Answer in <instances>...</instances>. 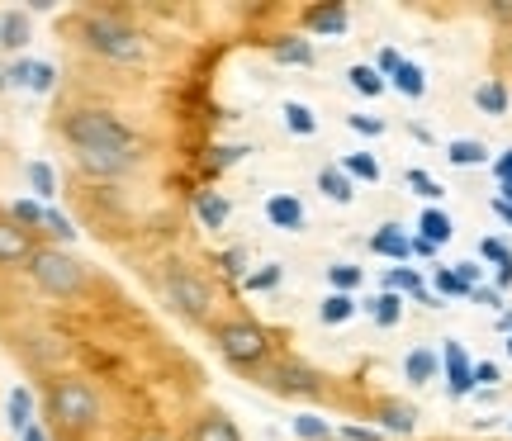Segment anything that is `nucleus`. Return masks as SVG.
I'll return each mask as SVG.
<instances>
[{"instance_id":"obj_31","label":"nucleus","mask_w":512,"mask_h":441,"mask_svg":"<svg viewBox=\"0 0 512 441\" xmlns=\"http://www.w3.org/2000/svg\"><path fill=\"white\" fill-rule=\"evenodd\" d=\"M432 294H437V299H470V285H465L456 271H446V266H441L437 276H432Z\"/></svg>"},{"instance_id":"obj_54","label":"nucleus","mask_w":512,"mask_h":441,"mask_svg":"<svg viewBox=\"0 0 512 441\" xmlns=\"http://www.w3.org/2000/svg\"><path fill=\"white\" fill-rule=\"evenodd\" d=\"M19 441H48V432H43V427H29V432H24V437H19Z\"/></svg>"},{"instance_id":"obj_34","label":"nucleus","mask_w":512,"mask_h":441,"mask_svg":"<svg viewBox=\"0 0 512 441\" xmlns=\"http://www.w3.org/2000/svg\"><path fill=\"white\" fill-rule=\"evenodd\" d=\"M328 285H332V294H351L361 285V266H347V261L328 266Z\"/></svg>"},{"instance_id":"obj_26","label":"nucleus","mask_w":512,"mask_h":441,"mask_svg":"<svg viewBox=\"0 0 512 441\" xmlns=\"http://www.w3.org/2000/svg\"><path fill=\"white\" fill-rule=\"evenodd\" d=\"M475 105L484 114H508V86H503V81H484L475 91Z\"/></svg>"},{"instance_id":"obj_13","label":"nucleus","mask_w":512,"mask_h":441,"mask_svg":"<svg viewBox=\"0 0 512 441\" xmlns=\"http://www.w3.org/2000/svg\"><path fill=\"white\" fill-rule=\"evenodd\" d=\"M370 252H375V257H389V261H408L413 257V238L403 233L399 223H384L380 233L370 238Z\"/></svg>"},{"instance_id":"obj_57","label":"nucleus","mask_w":512,"mask_h":441,"mask_svg":"<svg viewBox=\"0 0 512 441\" xmlns=\"http://www.w3.org/2000/svg\"><path fill=\"white\" fill-rule=\"evenodd\" d=\"M498 328H503V332H512V304H508V313L498 318Z\"/></svg>"},{"instance_id":"obj_30","label":"nucleus","mask_w":512,"mask_h":441,"mask_svg":"<svg viewBox=\"0 0 512 441\" xmlns=\"http://www.w3.org/2000/svg\"><path fill=\"white\" fill-rule=\"evenodd\" d=\"M342 171H347L351 181H380V162H375V157H370V152H351L347 162H342Z\"/></svg>"},{"instance_id":"obj_42","label":"nucleus","mask_w":512,"mask_h":441,"mask_svg":"<svg viewBox=\"0 0 512 441\" xmlns=\"http://www.w3.org/2000/svg\"><path fill=\"white\" fill-rule=\"evenodd\" d=\"M408 190H413V195H422V200H441V195H446V190H441L427 171H408Z\"/></svg>"},{"instance_id":"obj_48","label":"nucleus","mask_w":512,"mask_h":441,"mask_svg":"<svg viewBox=\"0 0 512 441\" xmlns=\"http://www.w3.org/2000/svg\"><path fill=\"white\" fill-rule=\"evenodd\" d=\"M479 271H484V266H479V261H460V266H456V276L465 280V285H470V290H475V285H479Z\"/></svg>"},{"instance_id":"obj_24","label":"nucleus","mask_w":512,"mask_h":441,"mask_svg":"<svg viewBox=\"0 0 512 441\" xmlns=\"http://www.w3.org/2000/svg\"><path fill=\"white\" fill-rule=\"evenodd\" d=\"M285 129H290L294 138H313V133H318V114H313L309 105L290 100V105H285Z\"/></svg>"},{"instance_id":"obj_37","label":"nucleus","mask_w":512,"mask_h":441,"mask_svg":"<svg viewBox=\"0 0 512 441\" xmlns=\"http://www.w3.org/2000/svg\"><path fill=\"white\" fill-rule=\"evenodd\" d=\"M43 233H48L53 242H76L72 219H67V214H57V209H48V214H43Z\"/></svg>"},{"instance_id":"obj_15","label":"nucleus","mask_w":512,"mask_h":441,"mask_svg":"<svg viewBox=\"0 0 512 441\" xmlns=\"http://www.w3.org/2000/svg\"><path fill=\"white\" fill-rule=\"evenodd\" d=\"M266 219H271L275 228L294 233V228H304V204L294 200V195H271V200H266Z\"/></svg>"},{"instance_id":"obj_52","label":"nucleus","mask_w":512,"mask_h":441,"mask_svg":"<svg viewBox=\"0 0 512 441\" xmlns=\"http://www.w3.org/2000/svg\"><path fill=\"white\" fill-rule=\"evenodd\" d=\"M494 176H498V181H512V152L494 162Z\"/></svg>"},{"instance_id":"obj_29","label":"nucleus","mask_w":512,"mask_h":441,"mask_svg":"<svg viewBox=\"0 0 512 441\" xmlns=\"http://www.w3.org/2000/svg\"><path fill=\"white\" fill-rule=\"evenodd\" d=\"M29 185H34L38 204H43V200H53V195H57V171H53L48 162H29Z\"/></svg>"},{"instance_id":"obj_49","label":"nucleus","mask_w":512,"mask_h":441,"mask_svg":"<svg viewBox=\"0 0 512 441\" xmlns=\"http://www.w3.org/2000/svg\"><path fill=\"white\" fill-rule=\"evenodd\" d=\"M475 385H498V366H494V361H479V366H475Z\"/></svg>"},{"instance_id":"obj_16","label":"nucleus","mask_w":512,"mask_h":441,"mask_svg":"<svg viewBox=\"0 0 512 441\" xmlns=\"http://www.w3.org/2000/svg\"><path fill=\"white\" fill-rule=\"evenodd\" d=\"M318 190H323L332 204H351V200H356V181H351L342 166H323V171H318Z\"/></svg>"},{"instance_id":"obj_41","label":"nucleus","mask_w":512,"mask_h":441,"mask_svg":"<svg viewBox=\"0 0 512 441\" xmlns=\"http://www.w3.org/2000/svg\"><path fill=\"white\" fill-rule=\"evenodd\" d=\"M479 257L494 261L498 271H503V266H512V247H508V242H498V238H484V242H479Z\"/></svg>"},{"instance_id":"obj_50","label":"nucleus","mask_w":512,"mask_h":441,"mask_svg":"<svg viewBox=\"0 0 512 441\" xmlns=\"http://www.w3.org/2000/svg\"><path fill=\"white\" fill-rule=\"evenodd\" d=\"M484 10H489V19H498V24H512V5H508V0H489Z\"/></svg>"},{"instance_id":"obj_43","label":"nucleus","mask_w":512,"mask_h":441,"mask_svg":"<svg viewBox=\"0 0 512 441\" xmlns=\"http://www.w3.org/2000/svg\"><path fill=\"white\" fill-rule=\"evenodd\" d=\"M29 76H34V57H15V62L5 67V81L19 86V91H29Z\"/></svg>"},{"instance_id":"obj_3","label":"nucleus","mask_w":512,"mask_h":441,"mask_svg":"<svg viewBox=\"0 0 512 441\" xmlns=\"http://www.w3.org/2000/svg\"><path fill=\"white\" fill-rule=\"evenodd\" d=\"M214 347L233 370H266L271 361V337L252 318H228L214 328Z\"/></svg>"},{"instance_id":"obj_55","label":"nucleus","mask_w":512,"mask_h":441,"mask_svg":"<svg viewBox=\"0 0 512 441\" xmlns=\"http://www.w3.org/2000/svg\"><path fill=\"white\" fill-rule=\"evenodd\" d=\"M498 200L512 204V181H498Z\"/></svg>"},{"instance_id":"obj_32","label":"nucleus","mask_w":512,"mask_h":441,"mask_svg":"<svg viewBox=\"0 0 512 441\" xmlns=\"http://www.w3.org/2000/svg\"><path fill=\"white\" fill-rule=\"evenodd\" d=\"M43 214H48V204H38V200H15L10 204V219L19 223V228H43Z\"/></svg>"},{"instance_id":"obj_12","label":"nucleus","mask_w":512,"mask_h":441,"mask_svg":"<svg viewBox=\"0 0 512 441\" xmlns=\"http://www.w3.org/2000/svg\"><path fill=\"white\" fill-rule=\"evenodd\" d=\"M190 441H242V432H238V423H233L228 413L209 408V413H200V418H195V427H190Z\"/></svg>"},{"instance_id":"obj_9","label":"nucleus","mask_w":512,"mask_h":441,"mask_svg":"<svg viewBox=\"0 0 512 441\" xmlns=\"http://www.w3.org/2000/svg\"><path fill=\"white\" fill-rule=\"evenodd\" d=\"M34 257V238H29V228H19L15 219H0V266H29Z\"/></svg>"},{"instance_id":"obj_18","label":"nucleus","mask_w":512,"mask_h":441,"mask_svg":"<svg viewBox=\"0 0 512 441\" xmlns=\"http://www.w3.org/2000/svg\"><path fill=\"white\" fill-rule=\"evenodd\" d=\"M380 427H384V432H399V437H408V432L418 427V408L399 404V399H384V404H380Z\"/></svg>"},{"instance_id":"obj_59","label":"nucleus","mask_w":512,"mask_h":441,"mask_svg":"<svg viewBox=\"0 0 512 441\" xmlns=\"http://www.w3.org/2000/svg\"><path fill=\"white\" fill-rule=\"evenodd\" d=\"M143 441H171V437H143Z\"/></svg>"},{"instance_id":"obj_11","label":"nucleus","mask_w":512,"mask_h":441,"mask_svg":"<svg viewBox=\"0 0 512 441\" xmlns=\"http://www.w3.org/2000/svg\"><path fill=\"white\" fill-rule=\"evenodd\" d=\"M446 389H451V399L475 394V366H470V356L460 351V342H446Z\"/></svg>"},{"instance_id":"obj_25","label":"nucleus","mask_w":512,"mask_h":441,"mask_svg":"<svg viewBox=\"0 0 512 441\" xmlns=\"http://www.w3.org/2000/svg\"><path fill=\"white\" fill-rule=\"evenodd\" d=\"M446 157L456 166H484L489 162V147L479 143V138H456V143L446 147Z\"/></svg>"},{"instance_id":"obj_35","label":"nucleus","mask_w":512,"mask_h":441,"mask_svg":"<svg viewBox=\"0 0 512 441\" xmlns=\"http://www.w3.org/2000/svg\"><path fill=\"white\" fill-rule=\"evenodd\" d=\"M294 437L299 441H328L332 427L323 423V418H313V413H299V418H294Z\"/></svg>"},{"instance_id":"obj_1","label":"nucleus","mask_w":512,"mask_h":441,"mask_svg":"<svg viewBox=\"0 0 512 441\" xmlns=\"http://www.w3.org/2000/svg\"><path fill=\"white\" fill-rule=\"evenodd\" d=\"M76 34H81V43H86L95 57L119 62V67H143L147 57H152L147 38L138 34L133 24H124L119 15H105V10H91V15L76 19Z\"/></svg>"},{"instance_id":"obj_28","label":"nucleus","mask_w":512,"mask_h":441,"mask_svg":"<svg viewBox=\"0 0 512 441\" xmlns=\"http://www.w3.org/2000/svg\"><path fill=\"white\" fill-rule=\"evenodd\" d=\"M351 313H356V299H351V294H328L323 309H318V318H323L328 328H337V323H347Z\"/></svg>"},{"instance_id":"obj_10","label":"nucleus","mask_w":512,"mask_h":441,"mask_svg":"<svg viewBox=\"0 0 512 441\" xmlns=\"http://www.w3.org/2000/svg\"><path fill=\"white\" fill-rule=\"evenodd\" d=\"M347 24H351V15H347V5H342V0H328V5L304 10V29H309V34L337 38V34H347Z\"/></svg>"},{"instance_id":"obj_38","label":"nucleus","mask_w":512,"mask_h":441,"mask_svg":"<svg viewBox=\"0 0 512 441\" xmlns=\"http://www.w3.org/2000/svg\"><path fill=\"white\" fill-rule=\"evenodd\" d=\"M219 271H223V276H233V280L247 276V247H223V252H219Z\"/></svg>"},{"instance_id":"obj_40","label":"nucleus","mask_w":512,"mask_h":441,"mask_svg":"<svg viewBox=\"0 0 512 441\" xmlns=\"http://www.w3.org/2000/svg\"><path fill=\"white\" fill-rule=\"evenodd\" d=\"M252 147H242V143H233V147H214L209 152V171H228V166H238L242 157H247Z\"/></svg>"},{"instance_id":"obj_27","label":"nucleus","mask_w":512,"mask_h":441,"mask_svg":"<svg viewBox=\"0 0 512 441\" xmlns=\"http://www.w3.org/2000/svg\"><path fill=\"white\" fill-rule=\"evenodd\" d=\"M347 76H351V86H356L361 95H370V100H375V95H384V86H389V81H384V76L375 72L370 62H356V67H351Z\"/></svg>"},{"instance_id":"obj_5","label":"nucleus","mask_w":512,"mask_h":441,"mask_svg":"<svg viewBox=\"0 0 512 441\" xmlns=\"http://www.w3.org/2000/svg\"><path fill=\"white\" fill-rule=\"evenodd\" d=\"M48 418H53L62 432H91L100 423V394H95L86 380H53L48 389Z\"/></svg>"},{"instance_id":"obj_14","label":"nucleus","mask_w":512,"mask_h":441,"mask_svg":"<svg viewBox=\"0 0 512 441\" xmlns=\"http://www.w3.org/2000/svg\"><path fill=\"white\" fill-rule=\"evenodd\" d=\"M228 214H233L228 195H219V190H200V195H195V219H200V228L219 233L223 223H228Z\"/></svg>"},{"instance_id":"obj_36","label":"nucleus","mask_w":512,"mask_h":441,"mask_svg":"<svg viewBox=\"0 0 512 441\" xmlns=\"http://www.w3.org/2000/svg\"><path fill=\"white\" fill-rule=\"evenodd\" d=\"M280 276H285L280 266H261V271H247V276H242V290H252V294L275 290V285H280Z\"/></svg>"},{"instance_id":"obj_2","label":"nucleus","mask_w":512,"mask_h":441,"mask_svg":"<svg viewBox=\"0 0 512 441\" xmlns=\"http://www.w3.org/2000/svg\"><path fill=\"white\" fill-rule=\"evenodd\" d=\"M62 138L76 147V152H86V147H105V152H133V157H143V138L138 129H128L124 119L114 110H100V105H81L62 119Z\"/></svg>"},{"instance_id":"obj_60","label":"nucleus","mask_w":512,"mask_h":441,"mask_svg":"<svg viewBox=\"0 0 512 441\" xmlns=\"http://www.w3.org/2000/svg\"><path fill=\"white\" fill-rule=\"evenodd\" d=\"M508 356H512V337H508Z\"/></svg>"},{"instance_id":"obj_6","label":"nucleus","mask_w":512,"mask_h":441,"mask_svg":"<svg viewBox=\"0 0 512 441\" xmlns=\"http://www.w3.org/2000/svg\"><path fill=\"white\" fill-rule=\"evenodd\" d=\"M162 299L171 304V309L181 313L185 323H204L209 313H214V285L195 271V266H171L162 276Z\"/></svg>"},{"instance_id":"obj_53","label":"nucleus","mask_w":512,"mask_h":441,"mask_svg":"<svg viewBox=\"0 0 512 441\" xmlns=\"http://www.w3.org/2000/svg\"><path fill=\"white\" fill-rule=\"evenodd\" d=\"M494 214H498V219H503V223H512V204H503V200H494Z\"/></svg>"},{"instance_id":"obj_58","label":"nucleus","mask_w":512,"mask_h":441,"mask_svg":"<svg viewBox=\"0 0 512 441\" xmlns=\"http://www.w3.org/2000/svg\"><path fill=\"white\" fill-rule=\"evenodd\" d=\"M0 91H10V81H5V67H0Z\"/></svg>"},{"instance_id":"obj_22","label":"nucleus","mask_w":512,"mask_h":441,"mask_svg":"<svg viewBox=\"0 0 512 441\" xmlns=\"http://www.w3.org/2000/svg\"><path fill=\"white\" fill-rule=\"evenodd\" d=\"M437 356L432 351H408V361H403V375H408V385H427V380H437Z\"/></svg>"},{"instance_id":"obj_19","label":"nucleus","mask_w":512,"mask_h":441,"mask_svg":"<svg viewBox=\"0 0 512 441\" xmlns=\"http://www.w3.org/2000/svg\"><path fill=\"white\" fill-rule=\"evenodd\" d=\"M271 57L280 67H313V43L309 38H275Z\"/></svg>"},{"instance_id":"obj_44","label":"nucleus","mask_w":512,"mask_h":441,"mask_svg":"<svg viewBox=\"0 0 512 441\" xmlns=\"http://www.w3.org/2000/svg\"><path fill=\"white\" fill-rule=\"evenodd\" d=\"M470 299H475V304H484V309H503V313H508L503 290H494V285H475V290H470Z\"/></svg>"},{"instance_id":"obj_47","label":"nucleus","mask_w":512,"mask_h":441,"mask_svg":"<svg viewBox=\"0 0 512 441\" xmlns=\"http://www.w3.org/2000/svg\"><path fill=\"white\" fill-rule=\"evenodd\" d=\"M342 441H384V432H375V427H342Z\"/></svg>"},{"instance_id":"obj_20","label":"nucleus","mask_w":512,"mask_h":441,"mask_svg":"<svg viewBox=\"0 0 512 441\" xmlns=\"http://www.w3.org/2000/svg\"><path fill=\"white\" fill-rule=\"evenodd\" d=\"M5 418H10V427H15L19 437L34 427V394L19 385V389H10V399H5Z\"/></svg>"},{"instance_id":"obj_17","label":"nucleus","mask_w":512,"mask_h":441,"mask_svg":"<svg viewBox=\"0 0 512 441\" xmlns=\"http://www.w3.org/2000/svg\"><path fill=\"white\" fill-rule=\"evenodd\" d=\"M24 43H29V15L24 10H0V48L19 53Z\"/></svg>"},{"instance_id":"obj_23","label":"nucleus","mask_w":512,"mask_h":441,"mask_svg":"<svg viewBox=\"0 0 512 441\" xmlns=\"http://www.w3.org/2000/svg\"><path fill=\"white\" fill-rule=\"evenodd\" d=\"M418 238L427 242H451V214L446 209H422V219H418Z\"/></svg>"},{"instance_id":"obj_56","label":"nucleus","mask_w":512,"mask_h":441,"mask_svg":"<svg viewBox=\"0 0 512 441\" xmlns=\"http://www.w3.org/2000/svg\"><path fill=\"white\" fill-rule=\"evenodd\" d=\"M512 285V266H503V271H498V290H508Z\"/></svg>"},{"instance_id":"obj_51","label":"nucleus","mask_w":512,"mask_h":441,"mask_svg":"<svg viewBox=\"0 0 512 441\" xmlns=\"http://www.w3.org/2000/svg\"><path fill=\"white\" fill-rule=\"evenodd\" d=\"M413 257H437V242H427V238H413Z\"/></svg>"},{"instance_id":"obj_39","label":"nucleus","mask_w":512,"mask_h":441,"mask_svg":"<svg viewBox=\"0 0 512 441\" xmlns=\"http://www.w3.org/2000/svg\"><path fill=\"white\" fill-rule=\"evenodd\" d=\"M29 91H34V95H53L57 91V67H53V62H34Z\"/></svg>"},{"instance_id":"obj_21","label":"nucleus","mask_w":512,"mask_h":441,"mask_svg":"<svg viewBox=\"0 0 512 441\" xmlns=\"http://www.w3.org/2000/svg\"><path fill=\"white\" fill-rule=\"evenodd\" d=\"M389 86H394L399 95H408V100H422V95H427V76H422L418 62H403L399 72L389 76Z\"/></svg>"},{"instance_id":"obj_46","label":"nucleus","mask_w":512,"mask_h":441,"mask_svg":"<svg viewBox=\"0 0 512 441\" xmlns=\"http://www.w3.org/2000/svg\"><path fill=\"white\" fill-rule=\"evenodd\" d=\"M399 67H403V57H399V53H394V48H384V53H380V57H375V72H380V76H384V81H389V76L399 72Z\"/></svg>"},{"instance_id":"obj_33","label":"nucleus","mask_w":512,"mask_h":441,"mask_svg":"<svg viewBox=\"0 0 512 441\" xmlns=\"http://www.w3.org/2000/svg\"><path fill=\"white\" fill-rule=\"evenodd\" d=\"M370 313H375V323H380V328H394V323L403 318V299H399V294H389V290H384L380 299L370 304Z\"/></svg>"},{"instance_id":"obj_4","label":"nucleus","mask_w":512,"mask_h":441,"mask_svg":"<svg viewBox=\"0 0 512 441\" xmlns=\"http://www.w3.org/2000/svg\"><path fill=\"white\" fill-rule=\"evenodd\" d=\"M29 276H34L38 290L53 294V299H76V294H86V266H81L67 247H34Z\"/></svg>"},{"instance_id":"obj_8","label":"nucleus","mask_w":512,"mask_h":441,"mask_svg":"<svg viewBox=\"0 0 512 441\" xmlns=\"http://www.w3.org/2000/svg\"><path fill=\"white\" fill-rule=\"evenodd\" d=\"M143 157H133V152H105V147H86V152H76V166L91 176V181H124L128 171H138Z\"/></svg>"},{"instance_id":"obj_45","label":"nucleus","mask_w":512,"mask_h":441,"mask_svg":"<svg viewBox=\"0 0 512 441\" xmlns=\"http://www.w3.org/2000/svg\"><path fill=\"white\" fill-rule=\"evenodd\" d=\"M347 124L356 133H366V138H380V133H384V119H370V114H351Z\"/></svg>"},{"instance_id":"obj_7","label":"nucleus","mask_w":512,"mask_h":441,"mask_svg":"<svg viewBox=\"0 0 512 441\" xmlns=\"http://www.w3.org/2000/svg\"><path fill=\"white\" fill-rule=\"evenodd\" d=\"M261 385L280 394V399H318L323 394V380L318 370H309L304 361H280V366H266L261 370Z\"/></svg>"}]
</instances>
